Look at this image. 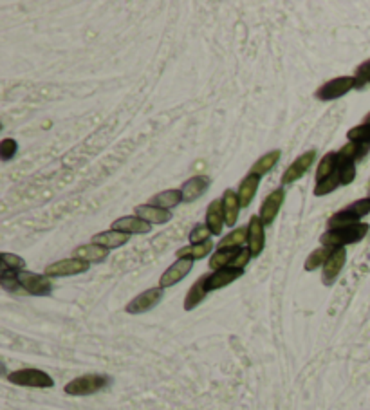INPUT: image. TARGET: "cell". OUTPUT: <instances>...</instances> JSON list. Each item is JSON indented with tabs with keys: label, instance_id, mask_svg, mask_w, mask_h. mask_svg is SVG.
<instances>
[{
	"label": "cell",
	"instance_id": "obj_1",
	"mask_svg": "<svg viewBox=\"0 0 370 410\" xmlns=\"http://www.w3.org/2000/svg\"><path fill=\"white\" fill-rule=\"evenodd\" d=\"M370 226L367 222H357V225L347 226V228H336L327 229L325 234H322L320 241L323 246L332 248V250H339L348 244H356L367 237Z\"/></svg>",
	"mask_w": 370,
	"mask_h": 410
},
{
	"label": "cell",
	"instance_id": "obj_2",
	"mask_svg": "<svg viewBox=\"0 0 370 410\" xmlns=\"http://www.w3.org/2000/svg\"><path fill=\"white\" fill-rule=\"evenodd\" d=\"M370 213V197L357 199L354 203H350L348 206L341 208L339 212H336L334 215H331L327 219V229H336V228H347V226L357 225L362 221L363 217H367Z\"/></svg>",
	"mask_w": 370,
	"mask_h": 410
},
{
	"label": "cell",
	"instance_id": "obj_3",
	"mask_svg": "<svg viewBox=\"0 0 370 410\" xmlns=\"http://www.w3.org/2000/svg\"><path fill=\"white\" fill-rule=\"evenodd\" d=\"M109 384H111V378L105 374H84L71 379L63 387V390L69 396H93V394L103 390Z\"/></svg>",
	"mask_w": 370,
	"mask_h": 410
},
{
	"label": "cell",
	"instance_id": "obj_4",
	"mask_svg": "<svg viewBox=\"0 0 370 410\" xmlns=\"http://www.w3.org/2000/svg\"><path fill=\"white\" fill-rule=\"evenodd\" d=\"M8 381L18 387H31V388H51L54 387V379L45 371L40 369H18L8 374Z\"/></svg>",
	"mask_w": 370,
	"mask_h": 410
},
{
	"label": "cell",
	"instance_id": "obj_5",
	"mask_svg": "<svg viewBox=\"0 0 370 410\" xmlns=\"http://www.w3.org/2000/svg\"><path fill=\"white\" fill-rule=\"evenodd\" d=\"M356 78L354 76H338V78H332L329 82L318 89L314 96L318 100H323V102H331V100H338V98L345 96L347 93H350L353 89H356Z\"/></svg>",
	"mask_w": 370,
	"mask_h": 410
},
{
	"label": "cell",
	"instance_id": "obj_6",
	"mask_svg": "<svg viewBox=\"0 0 370 410\" xmlns=\"http://www.w3.org/2000/svg\"><path fill=\"white\" fill-rule=\"evenodd\" d=\"M17 277L27 295L49 296L53 293V282H51V278L47 275H38L24 269V271H17Z\"/></svg>",
	"mask_w": 370,
	"mask_h": 410
},
{
	"label": "cell",
	"instance_id": "obj_7",
	"mask_svg": "<svg viewBox=\"0 0 370 410\" xmlns=\"http://www.w3.org/2000/svg\"><path fill=\"white\" fill-rule=\"evenodd\" d=\"M163 295H164V289L163 287H150V289H146V291L139 293V295L136 296V298H132L130 302L127 304V308H125V311H127L128 314H143L146 313V311H150V309H154L155 305L163 300Z\"/></svg>",
	"mask_w": 370,
	"mask_h": 410
},
{
	"label": "cell",
	"instance_id": "obj_8",
	"mask_svg": "<svg viewBox=\"0 0 370 410\" xmlns=\"http://www.w3.org/2000/svg\"><path fill=\"white\" fill-rule=\"evenodd\" d=\"M91 268V264L82 259H76V257H71V259H63V261L53 262L45 268L44 275L51 277H72V275L85 273L87 269Z\"/></svg>",
	"mask_w": 370,
	"mask_h": 410
},
{
	"label": "cell",
	"instance_id": "obj_9",
	"mask_svg": "<svg viewBox=\"0 0 370 410\" xmlns=\"http://www.w3.org/2000/svg\"><path fill=\"white\" fill-rule=\"evenodd\" d=\"M314 159H316V150H309L305 154L298 155V158L289 165L286 172L282 174V185H291V183L298 181L300 177H304L307 170L313 167Z\"/></svg>",
	"mask_w": 370,
	"mask_h": 410
},
{
	"label": "cell",
	"instance_id": "obj_10",
	"mask_svg": "<svg viewBox=\"0 0 370 410\" xmlns=\"http://www.w3.org/2000/svg\"><path fill=\"white\" fill-rule=\"evenodd\" d=\"M284 201H286V190L284 188H277L275 192H271V194L265 197V201L262 203L260 212H259L260 221L264 222V226L273 225L278 212H280V208H282Z\"/></svg>",
	"mask_w": 370,
	"mask_h": 410
},
{
	"label": "cell",
	"instance_id": "obj_11",
	"mask_svg": "<svg viewBox=\"0 0 370 410\" xmlns=\"http://www.w3.org/2000/svg\"><path fill=\"white\" fill-rule=\"evenodd\" d=\"M192 268H194V261H192V259H177V261L161 275V278H159V287L167 289V287L176 286V284L181 282L183 278L192 271Z\"/></svg>",
	"mask_w": 370,
	"mask_h": 410
},
{
	"label": "cell",
	"instance_id": "obj_12",
	"mask_svg": "<svg viewBox=\"0 0 370 410\" xmlns=\"http://www.w3.org/2000/svg\"><path fill=\"white\" fill-rule=\"evenodd\" d=\"M265 226L259 215H253L247 225V250L252 257H259L265 248Z\"/></svg>",
	"mask_w": 370,
	"mask_h": 410
},
{
	"label": "cell",
	"instance_id": "obj_13",
	"mask_svg": "<svg viewBox=\"0 0 370 410\" xmlns=\"http://www.w3.org/2000/svg\"><path fill=\"white\" fill-rule=\"evenodd\" d=\"M244 275V269L240 268H222L212 271L206 275V289L208 293L215 291V289H222V287L233 284L237 278Z\"/></svg>",
	"mask_w": 370,
	"mask_h": 410
},
{
	"label": "cell",
	"instance_id": "obj_14",
	"mask_svg": "<svg viewBox=\"0 0 370 410\" xmlns=\"http://www.w3.org/2000/svg\"><path fill=\"white\" fill-rule=\"evenodd\" d=\"M345 262H347V250L345 248L334 250V253L329 257V261L325 262V266L322 269V282L325 286H332L336 282V278L341 273Z\"/></svg>",
	"mask_w": 370,
	"mask_h": 410
},
{
	"label": "cell",
	"instance_id": "obj_15",
	"mask_svg": "<svg viewBox=\"0 0 370 410\" xmlns=\"http://www.w3.org/2000/svg\"><path fill=\"white\" fill-rule=\"evenodd\" d=\"M112 229L127 235H143L152 231V225H148V222L136 215H125L112 222Z\"/></svg>",
	"mask_w": 370,
	"mask_h": 410
},
{
	"label": "cell",
	"instance_id": "obj_16",
	"mask_svg": "<svg viewBox=\"0 0 370 410\" xmlns=\"http://www.w3.org/2000/svg\"><path fill=\"white\" fill-rule=\"evenodd\" d=\"M136 217L146 221L148 225H164V222L172 221V212L163 210V208L152 206V204H139L134 208Z\"/></svg>",
	"mask_w": 370,
	"mask_h": 410
},
{
	"label": "cell",
	"instance_id": "obj_17",
	"mask_svg": "<svg viewBox=\"0 0 370 410\" xmlns=\"http://www.w3.org/2000/svg\"><path fill=\"white\" fill-rule=\"evenodd\" d=\"M208 188H210V177L194 176L183 183L181 192L186 203H194V201H197Z\"/></svg>",
	"mask_w": 370,
	"mask_h": 410
},
{
	"label": "cell",
	"instance_id": "obj_18",
	"mask_svg": "<svg viewBox=\"0 0 370 410\" xmlns=\"http://www.w3.org/2000/svg\"><path fill=\"white\" fill-rule=\"evenodd\" d=\"M204 225L210 228L212 235H221L222 228H224V208H222L221 199H215L212 203L208 204L206 208V221Z\"/></svg>",
	"mask_w": 370,
	"mask_h": 410
},
{
	"label": "cell",
	"instance_id": "obj_19",
	"mask_svg": "<svg viewBox=\"0 0 370 410\" xmlns=\"http://www.w3.org/2000/svg\"><path fill=\"white\" fill-rule=\"evenodd\" d=\"M260 179H262V177L249 172L246 177H244L242 181H240V186H238L237 190V195H238V201H240V206L242 208H247L253 203V197H255L256 190H259Z\"/></svg>",
	"mask_w": 370,
	"mask_h": 410
},
{
	"label": "cell",
	"instance_id": "obj_20",
	"mask_svg": "<svg viewBox=\"0 0 370 410\" xmlns=\"http://www.w3.org/2000/svg\"><path fill=\"white\" fill-rule=\"evenodd\" d=\"M222 208H224V221L226 226H235L238 221V213H240V201H238L237 192L233 190H226L224 194H222Z\"/></svg>",
	"mask_w": 370,
	"mask_h": 410
},
{
	"label": "cell",
	"instance_id": "obj_21",
	"mask_svg": "<svg viewBox=\"0 0 370 410\" xmlns=\"http://www.w3.org/2000/svg\"><path fill=\"white\" fill-rule=\"evenodd\" d=\"M94 244L98 246H103L105 250H116V248H121L130 241V235L121 234V231H116V229H109V231H102V234L93 235L91 238Z\"/></svg>",
	"mask_w": 370,
	"mask_h": 410
},
{
	"label": "cell",
	"instance_id": "obj_22",
	"mask_svg": "<svg viewBox=\"0 0 370 410\" xmlns=\"http://www.w3.org/2000/svg\"><path fill=\"white\" fill-rule=\"evenodd\" d=\"M72 255L76 259H82V261L88 262V264H98V262H103L109 257V250H105L103 246H98V244H82L75 250Z\"/></svg>",
	"mask_w": 370,
	"mask_h": 410
},
{
	"label": "cell",
	"instance_id": "obj_23",
	"mask_svg": "<svg viewBox=\"0 0 370 410\" xmlns=\"http://www.w3.org/2000/svg\"><path fill=\"white\" fill-rule=\"evenodd\" d=\"M206 295H208L206 275H203V277H199L197 280H195L194 286L190 287L188 293H186L185 304H183L185 311H194V309L197 308L204 298H206Z\"/></svg>",
	"mask_w": 370,
	"mask_h": 410
},
{
	"label": "cell",
	"instance_id": "obj_24",
	"mask_svg": "<svg viewBox=\"0 0 370 410\" xmlns=\"http://www.w3.org/2000/svg\"><path fill=\"white\" fill-rule=\"evenodd\" d=\"M369 150L370 145H367V143L348 142L347 145H344L338 150V161L339 163H356L362 158H365Z\"/></svg>",
	"mask_w": 370,
	"mask_h": 410
},
{
	"label": "cell",
	"instance_id": "obj_25",
	"mask_svg": "<svg viewBox=\"0 0 370 410\" xmlns=\"http://www.w3.org/2000/svg\"><path fill=\"white\" fill-rule=\"evenodd\" d=\"M183 201H185V197H183L181 190H163V192L155 194L154 197H150L148 204L163 208V210H170V208L179 206Z\"/></svg>",
	"mask_w": 370,
	"mask_h": 410
},
{
	"label": "cell",
	"instance_id": "obj_26",
	"mask_svg": "<svg viewBox=\"0 0 370 410\" xmlns=\"http://www.w3.org/2000/svg\"><path fill=\"white\" fill-rule=\"evenodd\" d=\"M213 250V243L212 241H206L203 244H190V246L179 248L177 250V259H192V261H201L206 255H210Z\"/></svg>",
	"mask_w": 370,
	"mask_h": 410
},
{
	"label": "cell",
	"instance_id": "obj_27",
	"mask_svg": "<svg viewBox=\"0 0 370 410\" xmlns=\"http://www.w3.org/2000/svg\"><path fill=\"white\" fill-rule=\"evenodd\" d=\"M338 152H327L325 155L322 158V161L318 163V168H316V176H314V179H316V183L323 181V179H327V177L334 176L336 170H338Z\"/></svg>",
	"mask_w": 370,
	"mask_h": 410
},
{
	"label": "cell",
	"instance_id": "obj_28",
	"mask_svg": "<svg viewBox=\"0 0 370 410\" xmlns=\"http://www.w3.org/2000/svg\"><path fill=\"white\" fill-rule=\"evenodd\" d=\"M280 155H282L280 150H271L268 154L260 155L255 161V165L252 167V174H256V176L262 177L268 172H271V168H275V165L280 161Z\"/></svg>",
	"mask_w": 370,
	"mask_h": 410
},
{
	"label": "cell",
	"instance_id": "obj_29",
	"mask_svg": "<svg viewBox=\"0 0 370 410\" xmlns=\"http://www.w3.org/2000/svg\"><path fill=\"white\" fill-rule=\"evenodd\" d=\"M0 286H2L4 291L11 293V295H27L20 280H18L17 271H11V269L2 268V271H0Z\"/></svg>",
	"mask_w": 370,
	"mask_h": 410
},
{
	"label": "cell",
	"instance_id": "obj_30",
	"mask_svg": "<svg viewBox=\"0 0 370 410\" xmlns=\"http://www.w3.org/2000/svg\"><path fill=\"white\" fill-rule=\"evenodd\" d=\"M238 252H240V248H226V250H217V252L212 255V259H210V268H212L213 271H217V269H222V268H229V266H231V262L235 261V257L238 255Z\"/></svg>",
	"mask_w": 370,
	"mask_h": 410
},
{
	"label": "cell",
	"instance_id": "obj_31",
	"mask_svg": "<svg viewBox=\"0 0 370 410\" xmlns=\"http://www.w3.org/2000/svg\"><path fill=\"white\" fill-rule=\"evenodd\" d=\"M332 253H334V250H332V248H327V246L318 248V250L311 252V255H309L307 261H305V271H314V269H318V268H323Z\"/></svg>",
	"mask_w": 370,
	"mask_h": 410
},
{
	"label": "cell",
	"instance_id": "obj_32",
	"mask_svg": "<svg viewBox=\"0 0 370 410\" xmlns=\"http://www.w3.org/2000/svg\"><path fill=\"white\" fill-rule=\"evenodd\" d=\"M247 243V226H240V228L233 229L231 234L226 235L219 243L217 250H226V248H242V244Z\"/></svg>",
	"mask_w": 370,
	"mask_h": 410
},
{
	"label": "cell",
	"instance_id": "obj_33",
	"mask_svg": "<svg viewBox=\"0 0 370 410\" xmlns=\"http://www.w3.org/2000/svg\"><path fill=\"white\" fill-rule=\"evenodd\" d=\"M339 179H338V176H331V177H327V179H323V181H320V183H316V186H314V195H316V197H323V195H329V194H332V192H334V190H338L339 188Z\"/></svg>",
	"mask_w": 370,
	"mask_h": 410
},
{
	"label": "cell",
	"instance_id": "obj_34",
	"mask_svg": "<svg viewBox=\"0 0 370 410\" xmlns=\"http://www.w3.org/2000/svg\"><path fill=\"white\" fill-rule=\"evenodd\" d=\"M336 176H338L341 186L350 185L356 179V163H338Z\"/></svg>",
	"mask_w": 370,
	"mask_h": 410
},
{
	"label": "cell",
	"instance_id": "obj_35",
	"mask_svg": "<svg viewBox=\"0 0 370 410\" xmlns=\"http://www.w3.org/2000/svg\"><path fill=\"white\" fill-rule=\"evenodd\" d=\"M348 142H357V143H367L370 145V123H362L357 127L350 128L347 132Z\"/></svg>",
	"mask_w": 370,
	"mask_h": 410
},
{
	"label": "cell",
	"instance_id": "obj_36",
	"mask_svg": "<svg viewBox=\"0 0 370 410\" xmlns=\"http://www.w3.org/2000/svg\"><path fill=\"white\" fill-rule=\"evenodd\" d=\"M0 261H2V268L11 269V271H24V268H26V261L20 255H15V253L4 252L0 255Z\"/></svg>",
	"mask_w": 370,
	"mask_h": 410
},
{
	"label": "cell",
	"instance_id": "obj_37",
	"mask_svg": "<svg viewBox=\"0 0 370 410\" xmlns=\"http://www.w3.org/2000/svg\"><path fill=\"white\" fill-rule=\"evenodd\" d=\"M17 152H18V143L15 142V139H11V137L2 139V143H0V159H2L4 163L11 161V159L17 155Z\"/></svg>",
	"mask_w": 370,
	"mask_h": 410
},
{
	"label": "cell",
	"instance_id": "obj_38",
	"mask_svg": "<svg viewBox=\"0 0 370 410\" xmlns=\"http://www.w3.org/2000/svg\"><path fill=\"white\" fill-rule=\"evenodd\" d=\"M210 237H212V231L206 225H195L194 229L190 231V243L192 244H203L210 241Z\"/></svg>",
	"mask_w": 370,
	"mask_h": 410
},
{
	"label": "cell",
	"instance_id": "obj_39",
	"mask_svg": "<svg viewBox=\"0 0 370 410\" xmlns=\"http://www.w3.org/2000/svg\"><path fill=\"white\" fill-rule=\"evenodd\" d=\"M354 78H356V89H363L370 82V60L360 63L356 67V73H354Z\"/></svg>",
	"mask_w": 370,
	"mask_h": 410
},
{
	"label": "cell",
	"instance_id": "obj_40",
	"mask_svg": "<svg viewBox=\"0 0 370 410\" xmlns=\"http://www.w3.org/2000/svg\"><path fill=\"white\" fill-rule=\"evenodd\" d=\"M249 261H252V252H249L247 248H240V252H238V255L235 257V261L231 262V266H229V268L244 269Z\"/></svg>",
	"mask_w": 370,
	"mask_h": 410
},
{
	"label": "cell",
	"instance_id": "obj_41",
	"mask_svg": "<svg viewBox=\"0 0 370 410\" xmlns=\"http://www.w3.org/2000/svg\"><path fill=\"white\" fill-rule=\"evenodd\" d=\"M363 123H370V112L365 116V119H363Z\"/></svg>",
	"mask_w": 370,
	"mask_h": 410
},
{
	"label": "cell",
	"instance_id": "obj_42",
	"mask_svg": "<svg viewBox=\"0 0 370 410\" xmlns=\"http://www.w3.org/2000/svg\"><path fill=\"white\" fill-rule=\"evenodd\" d=\"M369 197H370V181H369Z\"/></svg>",
	"mask_w": 370,
	"mask_h": 410
}]
</instances>
